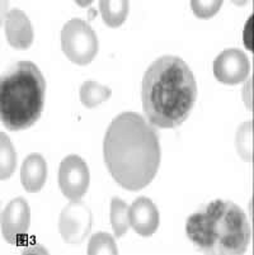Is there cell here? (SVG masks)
Here are the masks:
<instances>
[{
	"label": "cell",
	"mask_w": 254,
	"mask_h": 255,
	"mask_svg": "<svg viewBox=\"0 0 254 255\" xmlns=\"http://www.w3.org/2000/svg\"><path fill=\"white\" fill-rule=\"evenodd\" d=\"M79 96H80V102L87 108H94V107L99 106L101 103L111 98L112 90L111 88L89 80V82H85L81 85Z\"/></svg>",
	"instance_id": "5bb4252c"
},
{
	"label": "cell",
	"mask_w": 254,
	"mask_h": 255,
	"mask_svg": "<svg viewBox=\"0 0 254 255\" xmlns=\"http://www.w3.org/2000/svg\"><path fill=\"white\" fill-rule=\"evenodd\" d=\"M221 0H193L191 6L196 15L201 19H210L221 9Z\"/></svg>",
	"instance_id": "d6986e66"
},
{
	"label": "cell",
	"mask_w": 254,
	"mask_h": 255,
	"mask_svg": "<svg viewBox=\"0 0 254 255\" xmlns=\"http://www.w3.org/2000/svg\"><path fill=\"white\" fill-rule=\"evenodd\" d=\"M251 64L246 53L239 48L223 51L214 61V75L223 84L235 85L247 80Z\"/></svg>",
	"instance_id": "9c48e42d"
},
{
	"label": "cell",
	"mask_w": 254,
	"mask_h": 255,
	"mask_svg": "<svg viewBox=\"0 0 254 255\" xmlns=\"http://www.w3.org/2000/svg\"><path fill=\"white\" fill-rule=\"evenodd\" d=\"M92 230V211L81 201H71L60 213L59 231L67 244H80Z\"/></svg>",
	"instance_id": "8992f818"
},
{
	"label": "cell",
	"mask_w": 254,
	"mask_h": 255,
	"mask_svg": "<svg viewBox=\"0 0 254 255\" xmlns=\"http://www.w3.org/2000/svg\"><path fill=\"white\" fill-rule=\"evenodd\" d=\"M17 166V152L5 133H0V179L6 180Z\"/></svg>",
	"instance_id": "9a60e30c"
},
{
	"label": "cell",
	"mask_w": 254,
	"mask_h": 255,
	"mask_svg": "<svg viewBox=\"0 0 254 255\" xmlns=\"http://www.w3.org/2000/svg\"><path fill=\"white\" fill-rule=\"evenodd\" d=\"M141 98L151 125L174 128L187 120L196 103L195 75L181 57H159L144 75Z\"/></svg>",
	"instance_id": "7a4b0ae2"
},
{
	"label": "cell",
	"mask_w": 254,
	"mask_h": 255,
	"mask_svg": "<svg viewBox=\"0 0 254 255\" xmlns=\"http://www.w3.org/2000/svg\"><path fill=\"white\" fill-rule=\"evenodd\" d=\"M5 36L8 43L17 50H27L33 43L31 20L20 9H11L5 14Z\"/></svg>",
	"instance_id": "8fae6325"
},
{
	"label": "cell",
	"mask_w": 254,
	"mask_h": 255,
	"mask_svg": "<svg viewBox=\"0 0 254 255\" xmlns=\"http://www.w3.org/2000/svg\"><path fill=\"white\" fill-rule=\"evenodd\" d=\"M129 206L118 197H113L111 201V224L116 238H121L127 233L130 227Z\"/></svg>",
	"instance_id": "2e32d148"
},
{
	"label": "cell",
	"mask_w": 254,
	"mask_h": 255,
	"mask_svg": "<svg viewBox=\"0 0 254 255\" xmlns=\"http://www.w3.org/2000/svg\"><path fill=\"white\" fill-rule=\"evenodd\" d=\"M31 225V208L23 197L11 199L1 212V234L9 244L17 245L27 236Z\"/></svg>",
	"instance_id": "ba28073f"
},
{
	"label": "cell",
	"mask_w": 254,
	"mask_h": 255,
	"mask_svg": "<svg viewBox=\"0 0 254 255\" xmlns=\"http://www.w3.org/2000/svg\"><path fill=\"white\" fill-rule=\"evenodd\" d=\"M235 146L242 159L251 163L253 157V124L251 121L243 124L238 128Z\"/></svg>",
	"instance_id": "e0dca14e"
},
{
	"label": "cell",
	"mask_w": 254,
	"mask_h": 255,
	"mask_svg": "<svg viewBox=\"0 0 254 255\" xmlns=\"http://www.w3.org/2000/svg\"><path fill=\"white\" fill-rule=\"evenodd\" d=\"M186 233L205 254L242 255L251 241V226L244 211L223 199H215L202 211L191 215Z\"/></svg>",
	"instance_id": "3957f363"
},
{
	"label": "cell",
	"mask_w": 254,
	"mask_h": 255,
	"mask_svg": "<svg viewBox=\"0 0 254 255\" xmlns=\"http://www.w3.org/2000/svg\"><path fill=\"white\" fill-rule=\"evenodd\" d=\"M59 187L70 201H80L88 192L90 182L89 168L78 155H69L60 164Z\"/></svg>",
	"instance_id": "52a82bcc"
},
{
	"label": "cell",
	"mask_w": 254,
	"mask_h": 255,
	"mask_svg": "<svg viewBox=\"0 0 254 255\" xmlns=\"http://www.w3.org/2000/svg\"><path fill=\"white\" fill-rule=\"evenodd\" d=\"M103 155L109 174L121 187L141 191L153 182L159 169V137L143 116L123 112L107 129Z\"/></svg>",
	"instance_id": "6da1fadb"
},
{
	"label": "cell",
	"mask_w": 254,
	"mask_h": 255,
	"mask_svg": "<svg viewBox=\"0 0 254 255\" xmlns=\"http://www.w3.org/2000/svg\"><path fill=\"white\" fill-rule=\"evenodd\" d=\"M89 255H117V245L113 236L107 233H97L90 238L88 245Z\"/></svg>",
	"instance_id": "ac0fdd59"
},
{
	"label": "cell",
	"mask_w": 254,
	"mask_h": 255,
	"mask_svg": "<svg viewBox=\"0 0 254 255\" xmlns=\"http://www.w3.org/2000/svg\"><path fill=\"white\" fill-rule=\"evenodd\" d=\"M61 48L70 61L85 66L97 56L99 43L89 23L80 18H74L62 27Z\"/></svg>",
	"instance_id": "5b68a950"
},
{
	"label": "cell",
	"mask_w": 254,
	"mask_h": 255,
	"mask_svg": "<svg viewBox=\"0 0 254 255\" xmlns=\"http://www.w3.org/2000/svg\"><path fill=\"white\" fill-rule=\"evenodd\" d=\"M130 225L139 235L148 238L159 227V211L148 197H139L129 208Z\"/></svg>",
	"instance_id": "30bf717a"
},
{
	"label": "cell",
	"mask_w": 254,
	"mask_h": 255,
	"mask_svg": "<svg viewBox=\"0 0 254 255\" xmlns=\"http://www.w3.org/2000/svg\"><path fill=\"white\" fill-rule=\"evenodd\" d=\"M129 6L127 0H102L99 1L102 19L111 28H118L129 15Z\"/></svg>",
	"instance_id": "4fadbf2b"
},
{
	"label": "cell",
	"mask_w": 254,
	"mask_h": 255,
	"mask_svg": "<svg viewBox=\"0 0 254 255\" xmlns=\"http://www.w3.org/2000/svg\"><path fill=\"white\" fill-rule=\"evenodd\" d=\"M47 179V164L39 154L28 155L20 168V182L29 193H37Z\"/></svg>",
	"instance_id": "7c38bea8"
},
{
	"label": "cell",
	"mask_w": 254,
	"mask_h": 255,
	"mask_svg": "<svg viewBox=\"0 0 254 255\" xmlns=\"http://www.w3.org/2000/svg\"><path fill=\"white\" fill-rule=\"evenodd\" d=\"M45 78L31 61L9 66L0 80V118L9 131H22L36 124L45 103Z\"/></svg>",
	"instance_id": "277c9868"
}]
</instances>
